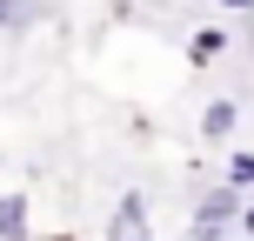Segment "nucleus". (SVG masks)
Listing matches in <instances>:
<instances>
[{
  "label": "nucleus",
  "mask_w": 254,
  "mask_h": 241,
  "mask_svg": "<svg viewBox=\"0 0 254 241\" xmlns=\"http://www.w3.org/2000/svg\"><path fill=\"white\" fill-rule=\"evenodd\" d=\"M234 215H241V188H207L201 194V208H194V235L188 241H228L234 235Z\"/></svg>",
  "instance_id": "1"
},
{
  "label": "nucleus",
  "mask_w": 254,
  "mask_h": 241,
  "mask_svg": "<svg viewBox=\"0 0 254 241\" xmlns=\"http://www.w3.org/2000/svg\"><path fill=\"white\" fill-rule=\"evenodd\" d=\"M107 241H154V221H147V194L127 188L114 201V215H107Z\"/></svg>",
  "instance_id": "2"
},
{
  "label": "nucleus",
  "mask_w": 254,
  "mask_h": 241,
  "mask_svg": "<svg viewBox=\"0 0 254 241\" xmlns=\"http://www.w3.org/2000/svg\"><path fill=\"white\" fill-rule=\"evenodd\" d=\"M0 241H34V201H27V188L0 194Z\"/></svg>",
  "instance_id": "3"
},
{
  "label": "nucleus",
  "mask_w": 254,
  "mask_h": 241,
  "mask_svg": "<svg viewBox=\"0 0 254 241\" xmlns=\"http://www.w3.org/2000/svg\"><path fill=\"white\" fill-rule=\"evenodd\" d=\"M228 47H234V40H228V27H221V20L194 27V34H188V67H214V61H228Z\"/></svg>",
  "instance_id": "4"
},
{
  "label": "nucleus",
  "mask_w": 254,
  "mask_h": 241,
  "mask_svg": "<svg viewBox=\"0 0 254 241\" xmlns=\"http://www.w3.org/2000/svg\"><path fill=\"white\" fill-rule=\"evenodd\" d=\"M234 127H241V101H228V94H214V101L201 107V141H228Z\"/></svg>",
  "instance_id": "5"
},
{
  "label": "nucleus",
  "mask_w": 254,
  "mask_h": 241,
  "mask_svg": "<svg viewBox=\"0 0 254 241\" xmlns=\"http://www.w3.org/2000/svg\"><path fill=\"white\" fill-rule=\"evenodd\" d=\"M221 181H228V188H241V194H254V154H248V148L228 154V161H221Z\"/></svg>",
  "instance_id": "6"
},
{
  "label": "nucleus",
  "mask_w": 254,
  "mask_h": 241,
  "mask_svg": "<svg viewBox=\"0 0 254 241\" xmlns=\"http://www.w3.org/2000/svg\"><path fill=\"white\" fill-rule=\"evenodd\" d=\"M40 13H47L40 0H0V34H7V27H34Z\"/></svg>",
  "instance_id": "7"
},
{
  "label": "nucleus",
  "mask_w": 254,
  "mask_h": 241,
  "mask_svg": "<svg viewBox=\"0 0 254 241\" xmlns=\"http://www.w3.org/2000/svg\"><path fill=\"white\" fill-rule=\"evenodd\" d=\"M234 235H254V201H241V215H234Z\"/></svg>",
  "instance_id": "8"
},
{
  "label": "nucleus",
  "mask_w": 254,
  "mask_h": 241,
  "mask_svg": "<svg viewBox=\"0 0 254 241\" xmlns=\"http://www.w3.org/2000/svg\"><path fill=\"white\" fill-rule=\"evenodd\" d=\"M221 13H254V0H214Z\"/></svg>",
  "instance_id": "9"
},
{
  "label": "nucleus",
  "mask_w": 254,
  "mask_h": 241,
  "mask_svg": "<svg viewBox=\"0 0 254 241\" xmlns=\"http://www.w3.org/2000/svg\"><path fill=\"white\" fill-rule=\"evenodd\" d=\"M34 241H80V235H67V228H61V235H34Z\"/></svg>",
  "instance_id": "10"
}]
</instances>
